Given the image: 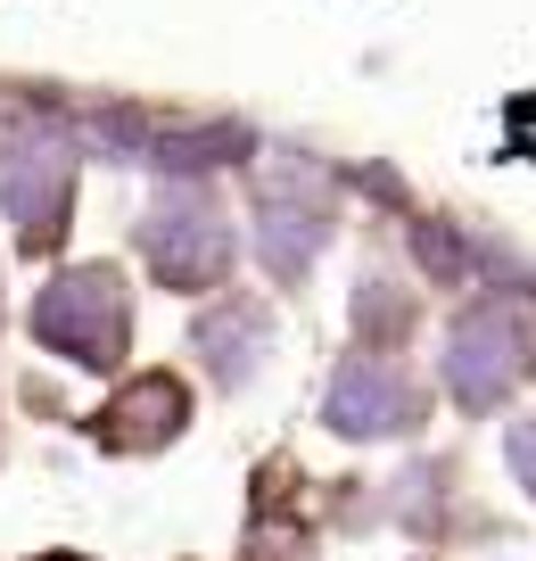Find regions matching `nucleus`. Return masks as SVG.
<instances>
[{"label":"nucleus","instance_id":"nucleus-3","mask_svg":"<svg viewBox=\"0 0 536 561\" xmlns=\"http://www.w3.org/2000/svg\"><path fill=\"white\" fill-rule=\"evenodd\" d=\"M520 364H528V331H520V314H503V306H470V314L454 322L446 388L470 404V413H487V404L520 380Z\"/></svg>","mask_w":536,"mask_h":561},{"label":"nucleus","instance_id":"nucleus-6","mask_svg":"<svg viewBox=\"0 0 536 561\" xmlns=\"http://www.w3.org/2000/svg\"><path fill=\"white\" fill-rule=\"evenodd\" d=\"M182 413H191V388L166 380V371H149L140 388H124V397L100 413V421H107L100 438H107V446H166L173 430H182Z\"/></svg>","mask_w":536,"mask_h":561},{"label":"nucleus","instance_id":"nucleus-8","mask_svg":"<svg viewBox=\"0 0 536 561\" xmlns=\"http://www.w3.org/2000/svg\"><path fill=\"white\" fill-rule=\"evenodd\" d=\"M198 347L215 355L224 380H248V364L264 355V314H256V306H215V314L198 322Z\"/></svg>","mask_w":536,"mask_h":561},{"label":"nucleus","instance_id":"nucleus-10","mask_svg":"<svg viewBox=\"0 0 536 561\" xmlns=\"http://www.w3.org/2000/svg\"><path fill=\"white\" fill-rule=\"evenodd\" d=\"M42 561H75V553H42Z\"/></svg>","mask_w":536,"mask_h":561},{"label":"nucleus","instance_id":"nucleus-1","mask_svg":"<svg viewBox=\"0 0 536 561\" xmlns=\"http://www.w3.org/2000/svg\"><path fill=\"white\" fill-rule=\"evenodd\" d=\"M34 331L50 339L58 355L107 371L124 355V289H116V273H107V264H83V273L50 280L42 306H34Z\"/></svg>","mask_w":536,"mask_h":561},{"label":"nucleus","instance_id":"nucleus-5","mask_svg":"<svg viewBox=\"0 0 536 561\" xmlns=\"http://www.w3.org/2000/svg\"><path fill=\"white\" fill-rule=\"evenodd\" d=\"M404 421H413V388H404L397 364H380V355L339 364V380H330V430H346V438H388Z\"/></svg>","mask_w":536,"mask_h":561},{"label":"nucleus","instance_id":"nucleus-4","mask_svg":"<svg viewBox=\"0 0 536 561\" xmlns=\"http://www.w3.org/2000/svg\"><path fill=\"white\" fill-rule=\"evenodd\" d=\"M67 198H75L67 158H50V149H9L0 158V207H9L25 248H50V231L67 224Z\"/></svg>","mask_w":536,"mask_h":561},{"label":"nucleus","instance_id":"nucleus-2","mask_svg":"<svg viewBox=\"0 0 536 561\" xmlns=\"http://www.w3.org/2000/svg\"><path fill=\"white\" fill-rule=\"evenodd\" d=\"M140 248H149V273L166 280V289H215L231 264V224L215 198H166V207L149 215V231H140Z\"/></svg>","mask_w":536,"mask_h":561},{"label":"nucleus","instance_id":"nucleus-9","mask_svg":"<svg viewBox=\"0 0 536 561\" xmlns=\"http://www.w3.org/2000/svg\"><path fill=\"white\" fill-rule=\"evenodd\" d=\"M503 455H512V471L528 479V495H536V421H512V438H503Z\"/></svg>","mask_w":536,"mask_h":561},{"label":"nucleus","instance_id":"nucleus-7","mask_svg":"<svg viewBox=\"0 0 536 561\" xmlns=\"http://www.w3.org/2000/svg\"><path fill=\"white\" fill-rule=\"evenodd\" d=\"M313 248H322V207L264 191V215H256V256L273 264V280H297V273L313 264Z\"/></svg>","mask_w":536,"mask_h":561}]
</instances>
